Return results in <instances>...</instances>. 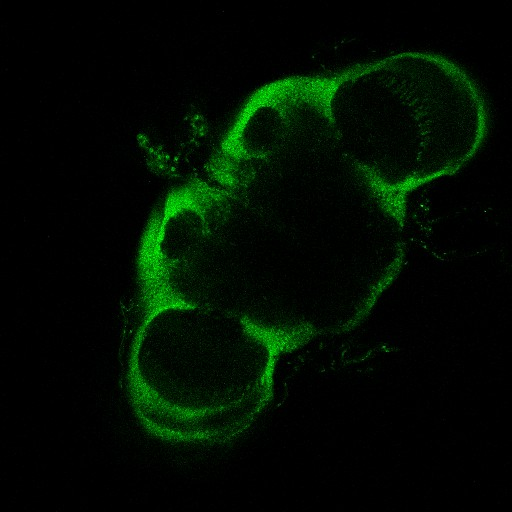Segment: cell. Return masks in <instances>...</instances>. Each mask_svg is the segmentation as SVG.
<instances>
[{"mask_svg": "<svg viewBox=\"0 0 512 512\" xmlns=\"http://www.w3.org/2000/svg\"><path fill=\"white\" fill-rule=\"evenodd\" d=\"M269 358L260 337L231 313L186 304L149 320L136 367L161 402L206 414L250 399L265 380Z\"/></svg>", "mask_w": 512, "mask_h": 512, "instance_id": "obj_2", "label": "cell"}, {"mask_svg": "<svg viewBox=\"0 0 512 512\" xmlns=\"http://www.w3.org/2000/svg\"><path fill=\"white\" fill-rule=\"evenodd\" d=\"M321 113L375 185L397 199L464 164L488 129L477 83L454 61L426 51L328 77Z\"/></svg>", "mask_w": 512, "mask_h": 512, "instance_id": "obj_1", "label": "cell"}]
</instances>
